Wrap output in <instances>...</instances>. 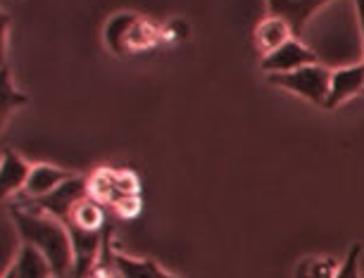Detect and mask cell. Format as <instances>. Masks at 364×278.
<instances>
[{
    "label": "cell",
    "mask_w": 364,
    "mask_h": 278,
    "mask_svg": "<svg viewBox=\"0 0 364 278\" xmlns=\"http://www.w3.org/2000/svg\"><path fill=\"white\" fill-rule=\"evenodd\" d=\"M355 10H357V19H360V31H362V40H364V0H353Z\"/></svg>",
    "instance_id": "obj_17"
},
{
    "label": "cell",
    "mask_w": 364,
    "mask_h": 278,
    "mask_svg": "<svg viewBox=\"0 0 364 278\" xmlns=\"http://www.w3.org/2000/svg\"><path fill=\"white\" fill-rule=\"evenodd\" d=\"M360 255H362V245L350 248V252L346 260H343L341 271L336 278H360Z\"/></svg>",
    "instance_id": "obj_15"
},
{
    "label": "cell",
    "mask_w": 364,
    "mask_h": 278,
    "mask_svg": "<svg viewBox=\"0 0 364 278\" xmlns=\"http://www.w3.org/2000/svg\"><path fill=\"white\" fill-rule=\"evenodd\" d=\"M12 271H15V278H53V269L50 264L46 262V257L33 250L31 245L22 243L19 252L15 257V262L10 264Z\"/></svg>",
    "instance_id": "obj_12"
},
{
    "label": "cell",
    "mask_w": 364,
    "mask_h": 278,
    "mask_svg": "<svg viewBox=\"0 0 364 278\" xmlns=\"http://www.w3.org/2000/svg\"><path fill=\"white\" fill-rule=\"evenodd\" d=\"M86 195H88L86 179H81V176H72V179H67L63 186L55 188L53 193H48L38 200H29V205L65 223L67 216L72 214V209L77 207V202L84 200Z\"/></svg>",
    "instance_id": "obj_3"
},
{
    "label": "cell",
    "mask_w": 364,
    "mask_h": 278,
    "mask_svg": "<svg viewBox=\"0 0 364 278\" xmlns=\"http://www.w3.org/2000/svg\"><path fill=\"white\" fill-rule=\"evenodd\" d=\"M328 3H333V0H267V8H269V15L288 19L293 24L295 33H298Z\"/></svg>",
    "instance_id": "obj_7"
},
{
    "label": "cell",
    "mask_w": 364,
    "mask_h": 278,
    "mask_svg": "<svg viewBox=\"0 0 364 278\" xmlns=\"http://www.w3.org/2000/svg\"><path fill=\"white\" fill-rule=\"evenodd\" d=\"M328 79H331V70L319 62L300 67V70L288 72V74H274V77H267V81H269L272 86L293 93V96H298V98H305L307 103H312L317 107L326 105Z\"/></svg>",
    "instance_id": "obj_2"
},
{
    "label": "cell",
    "mask_w": 364,
    "mask_h": 278,
    "mask_svg": "<svg viewBox=\"0 0 364 278\" xmlns=\"http://www.w3.org/2000/svg\"><path fill=\"white\" fill-rule=\"evenodd\" d=\"M24 105H26V96L12 84L8 67H0V131L5 128L12 114Z\"/></svg>",
    "instance_id": "obj_13"
},
{
    "label": "cell",
    "mask_w": 364,
    "mask_h": 278,
    "mask_svg": "<svg viewBox=\"0 0 364 278\" xmlns=\"http://www.w3.org/2000/svg\"><path fill=\"white\" fill-rule=\"evenodd\" d=\"M65 226L79 228V230H91V233H105L107 230L105 205H100L98 200H93L91 195H86L84 200L77 202V207L72 209V214L67 216Z\"/></svg>",
    "instance_id": "obj_10"
},
{
    "label": "cell",
    "mask_w": 364,
    "mask_h": 278,
    "mask_svg": "<svg viewBox=\"0 0 364 278\" xmlns=\"http://www.w3.org/2000/svg\"><path fill=\"white\" fill-rule=\"evenodd\" d=\"M317 62H319V55L310 45H305L300 38H291L286 45H281L279 50H274L269 55L262 57V72L267 77H274V74H288V72L300 70V67L317 65Z\"/></svg>",
    "instance_id": "obj_4"
},
{
    "label": "cell",
    "mask_w": 364,
    "mask_h": 278,
    "mask_svg": "<svg viewBox=\"0 0 364 278\" xmlns=\"http://www.w3.org/2000/svg\"><path fill=\"white\" fill-rule=\"evenodd\" d=\"M8 17L0 12V67H5V52H8Z\"/></svg>",
    "instance_id": "obj_16"
},
{
    "label": "cell",
    "mask_w": 364,
    "mask_h": 278,
    "mask_svg": "<svg viewBox=\"0 0 364 278\" xmlns=\"http://www.w3.org/2000/svg\"><path fill=\"white\" fill-rule=\"evenodd\" d=\"M19 238L33 250H38L50 264L58 278H74V248L70 228L60 219L26 205H15L10 209Z\"/></svg>",
    "instance_id": "obj_1"
},
{
    "label": "cell",
    "mask_w": 364,
    "mask_h": 278,
    "mask_svg": "<svg viewBox=\"0 0 364 278\" xmlns=\"http://www.w3.org/2000/svg\"><path fill=\"white\" fill-rule=\"evenodd\" d=\"M364 93V62L346 65L331 70V79H328V96H326V110L341 107L348 103L350 98L362 96Z\"/></svg>",
    "instance_id": "obj_5"
},
{
    "label": "cell",
    "mask_w": 364,
    "mask_h": 278,
    "mask_svg": "<svg viewBox=\"0 0 364 278\" xmlns=\"http://www.w3.org/2000/svg\"><path fill=\"white\" fill-rule=\"evenodd\" d=\"M114 267L119 271L122 278H181L176 274L164 271L155 260H143V257H129L117 252L114 255Z\"/></svg>",
    "instance_id": "obj_11"
},
{
    "label": "cell",
    "mask_w": 364,
    "mask_h": 278,
    "mask_svg": "<svg viewBox=\"0 0 364 278\" xmlns=\"http://www.w3.org/2000/svg\"><path fill=\"white\" fill-rule=\"evenodd\" d=\"M338 260L328 255H310L295 264L293 278H336L341 271Z\"/></svg>",
    "instance_id": "obj_14"
},
{
    "label": "cell",
    "mask_w": 364,
    "mask_h": 278,
    "mask_svg": "<svg viewBox=\"0 0 364 278\" xmlns=\"http://www.w3.org/2000/svg\"><path fill=\"white\" fill-rule=\"evenodd\" d=\"M0 278H15V271H12V267H10L8 271H5V274L0 276Z\"/></svg>",
    "instance_id": "obj_18"
},
{
    "label": "cell",
    "mask_w": 364,
    "mask_h": 278,
    "mask_svg": "<svg viewBox=\"0 0 364 278\" xmlns=\"http://www.w3.org/2000/svg\"><path fill=\"white\" fill-rule=\"evenodd\" d=\"M291 38H295L293 24L279 15H267L264 19H259L255 26V33H252L255 48L262 52V57L269 55L274 50H279L281 45H286Z\"/></svg>",
    "instance_id": "obj_6"
},
{
    "label": "cell",
    "mask_w": 364,
    "mask_h": 278,
    "mask_svg": "<svg viewBox=\"0 0 364 278\" xmlns=\"http://www.w3.org/2000/svg\"><path fill=\"white\" fill-rule=\"evenodd\" d=\"M29 169V162L15 150H5L0 155V200H8L24 191Z\"/></svg>",
    "instance_id": "obj_8"
},
{
    "label": "cell",
    "mask_w": 364,
    "mask_h": 278,
    "mask_svg": "<svg viewBox=\"0 0 364 278\" xmlns=\"http://www.w3.org/2000/svg\"><path fill=\"white\" fill-rule=\"evenodd\" d=\"M72 176L74 174L65 172V169H60V167H53V165H31L22 193L26 195V200H38L48 193H53L58 186H63Z\"/></svg>",
    "instance_id": "obj_9"
}]
</instances>
